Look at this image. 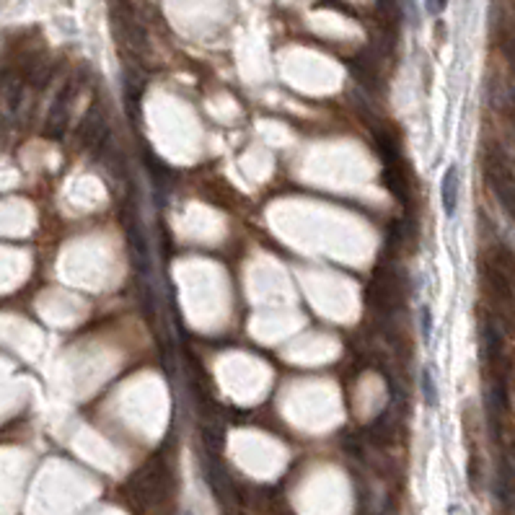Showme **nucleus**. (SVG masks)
Listing matches in <instances>:
<instances>
[{"mask_svg": "<svg viewBox=\"0 0 515 515\" xmlns=\"http://www.w3.org/2000/svg\"><path fill=\"white\" fill-rule=\"evenodd\" d=\"M127 490L140 507H156L169 495V472L160 466V461H151L130 479Z\"/></svg>", "mask_w": 515, "mask_h": 515, "instance_id": "obj_1", "label": "nucleus"}, {"mask_svg": "<svg viewBox=\"0 0 515 515\" xmlns=\"http://www.w3.org/2000/svg\"><path fill=\"white\" fill-rule=\"evenodd\" d=\"M76 96H78L76 81H68V83L57 91L50 111H47V119H44V137H47V140H60V137L65 135V130H68V125H70V114H73Z\"/></svg>", "mask_w": 515, "mask_h": 515, "instance_id": "obj_2", "label": "nucleus"}, {"mask_svg": "<svg viewBox=\"0 0 515 515\" xmlns=\"http://www.w3.org/2000/svg\"><path fill=\"white\" fill-rule=\"evenodd\" d=\"M487 181H490L492 192L505 207V212L515 220V179L513 174L500 163L497 158H487Z\"/></svg>", "mask_w": 515, "mask_h": 515, "instance_id": "obj_3", "label": "nucleus"}, {"mask_svg": "<svg viewBox=\"0 0 515 515\" xmlns=\"http://www.w3.org/2000/svg\"><path fill=\"white\" fill-rule=\"evenodd\" d=\"M26 102V81L21 76H8L0 78V109L6 111L8 117L18 114V109L24 107Z\"/></svg>", "mask_w": 515, "mask_h": 515, "instance_id": "obj_4", "label": "nucleus"}, {"mask_svg": "<svg viewBox=\"0 0 515 515\" xmlns=\"http://www.w3.org/2000/svg\"><path fill=\"white\" fill-rule=\"evenodd\" d=\"M481 352H484V360L497 368L502 363V355H505V337H502V329L492 319H487L481 324Z\"/></svg>", "mask_w": 515, "mask_h": 515, "instance_id": "obj_5", "label": "nucleus"}, {"mask_svg": "<svg viewBox=\"0 0 515 515\" xmlns=\"http://www.w3.org/2000/svg\"><path fill=\"white\" fill-rule=\"evenodd\" d=\"M440 200H443V210L448 218L456 215L458 207V169L456 166H448L443 174V184H440Z\"/></svg>", "mask_w": 515, "mask_h": 515, "instance_id": "obj_6", "label": "nucleus"}, {"mask_svg": "<svg viewBox=\"0 0 515 515\" xmlns=\"http://www.w3.org/2000/svg\"><path fill=\"white\" fill-rule=\"evenodd\" d=\"M495 492H497L500 502L505 507H513L515 502V479H513V469L507 461L500 464V472H497V484H495Z\"/></svg>", "mask_w": 515, "mask_h": 515, "instance_id": "obj_7", "label": "nucleus"}, {"mask_svg": "<svg viewBox=\"0 0 515 515\" xmlns=\"http://www.w3.org/2000/svg\"><path fill=\"white\" fill-rule=\"evenodd\" d=\"M420 386H423L425 404L430 406V409H435L440 397H438V386H435V376H432L430 368H423V373H420Z\"/></svg>", "mask_w": 515, "mask_h": 515, "instance_id": "obj_8", "label": "nucleus"}, {"mask_svg": "<svg viewBox=\"0 0 515 515\" xmlns=\"http://www.w3.org/2000/svg\"><path fill=\"white\" fill-rule=\"evenodd\" d=\"M420 327H423V337L430 339L432 334V313L427 305H420Z\"/></svg>", "mask_w": 515, "mask_h": 515, "instance_id": "obj_9", "label": "nucleus"}, {"mask_svg": "<svg viewBox=\"0 0 515 515\" xmlns=\"http://www.w3.org/2000/svg\"><path fill=\"white\" fill-rule=\"evenodd\" d=\"M425 6H427V13L438 16V13H443V11H446L448 0H425Z\"/></svg>", "mask_w": 515, "mask_h": 515, "instance_id": "obj_10", "label": "nucleus"}, {"mask_svg": "<svg viewBox=\"0 0 515 515\" xmlns=\"http://www.w3.org/2000/svg\"><path fill=\"white\" fill-rule=\"evenodd\" d=\"M513 458H515V443H513Z\"/></svg>", "mask_w": 515, "mask_h": 515, "instance_id": "obj_11", "label": "nucleus"}, {"mask_svg": "<svg viewBox=\"0 0 515 515\" xmlns=\"http://www.w3.org/2000/svg\"><path fill=\"white\" fill-rule=\"evenodd\" d=\"M186 515H189V513H186Z\"/></svg>", "mask_w": 515, "mask_h": 515, "instance_id": "obj_12", "label": "nucleus"}]
</instances>
